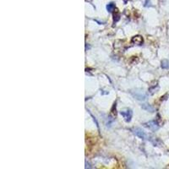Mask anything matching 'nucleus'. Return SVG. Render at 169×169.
<instances>
[{
  "mask_svg": "<svg viewBox=\"0 0 169 169\" xmlns=\"http://www.w3.org/2000/svg\"><path fill=\"white\" fill-rule=\"evenodd\" d=\"M132 95L134 96L136 99L140 100V101H144V100L146 99V94L143 91H140V90L134 91L132 92Z\"/></svg>",
  "mask_w": 169,
  "mask_h": 169,
  "instance_id": "2",
  "label": "nucleus"
},
{
  "mask_svg": "<svg viewBox=\"0 0 169 169\" xmlns=\"http://www.w3.org/2000/svg\"><path fill=\"white\" fill-rule=\"evenodd\" d=\"M143 125H144L146 128H148V129L153 131V132L157 131L158 128H159V125H158V123L156 122V121H149V122L145 123Z\"/></svg>",
  "mask_w": 169,
  "mask_h": 169,
  "instance_id": "1",
  "label": "nucleus"
},
{
  "mask_svg": "<svg viewBox=\"0 0 169 169\" xmlns=\"http://www.w3.org/2000/svg\"><path fill=\"white\" fill-rule=\"evenodd\" d=\"M142 108L145 109V110H146V111H149V112L154 111V108L152 107V106L148 105V104H144V105H142Z\"/></svg>",
  "mask_w": 169,
  "mask_h": 169,
  "instance_id": "7",
  "label": "nucleus"
},
{
  "mask_svg": "<svg viewBox=\"0 0 169 169\" xmlns=\"http://www.w3.org/2000/svg\"><path fill=\"white\" fill-rule=\"evenodd\" d=\"M133 133H134L136 136H138L140 139H143V140H146V133L140 128H135L133 129Z\"/></svg>",
  "mask_w": 169,
  "mask_h": 169,
  "instance_id": "4",
  "label": "nucleus"
},
{
  "mask_svg": "<svg viewBox=\"0 0 169 169\" xmlns=\"http://www.w3.org/2000/svg\"><path fill=\"white\" fill-rule=\"evenodd\" d=\"M162 69H166V70H168L169 69V61L168 60H167V59H164L162 61Z\"/></svg>",
  "mask_w": 169,
  "mask_h": 169,
  "instance_id": "6",
  "label": "nucleus"
},
{
  "mask_svg": "<svg viewBox=\"0 0 169 169\" xmlns=\"http://www.w3.org/2000/svg\"><path fill=\"white\" fill-rule=\"evenodd\" d=\"M114 8H115V4L113 3H110V4H108V5L107 6V9L109 12L112 11L114 9Z\"/></svg>",
  "mask_w": 169,
  "mask_h": 169,
  "instance_id": "8",
  "label": "nucleus"
},
{
  "mask_svg": "<svg viewBox=\"0 0 169 169\" xmlns=\"http://www.w3.org/2000/svg\"><path fill=\"white\" fill-rule=\"evenodd\" d=\"M120 114L122 115L123 118H124V120L126 122H130L131 118H132V111L130 109H127V110H124V111L120 112Z\"/></svg>",
  "mask_w": 169,
  "mask_h": 169,
  "instance_id": "3",
  "label": "nucleus"
},
{
  "mask_svg": "<svg viewBox=\"0 0 169 169\" xmlns=\"http://www.w3.org/2000/svg\"><path fill=\"white\" fill-rule=\"evenodd\" d=\"M131 42L134 44H136V45H139V46L142 45L143 44V37L141 36H135L132 38Z\"/></svg>",
  "mask_w": 169,
  "mask_h": 169,
  "instance_id": "5",
  "label": "nucleus"
}]
</instances>
